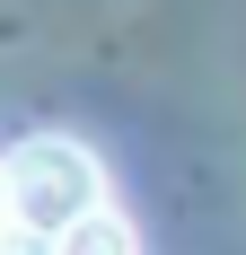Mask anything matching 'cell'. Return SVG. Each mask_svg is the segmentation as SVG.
Masks as SVG:
<instances>
[{
    "label": "cell",
    "mask_w": 246,
    "mask_h": 255,
    "mask_svg": "<svg viewBox=\"0 0 246 255\" xmlns=\"http://www.w3.org/2000/svg\"><path fill=\"white\" fill-rule=\"evenodd\" d=\"M0 185H9V229L44 238V247L106 203V167L79 141H53V132H35V141H18V150L0 158Z\"/></svg>",
    "instance_id": "cell-1"
},
{
    "label": "cell",
    "mask_w": 246,
    "mask_h": 255,
    "mask_svg": "<svg viewBox=\"0 0 246 255\" xmlns=\"http://www.w3.org/2000/svg\"><path fill=\"white\" fill-rule=\"evenodd\" d=\"M53 255H141V238H132V220L123 211H88V220H71V229L53 238Z\"/></svg>",
    "instance_id": "cell-2"
}]
</instances>
